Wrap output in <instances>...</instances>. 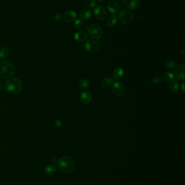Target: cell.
I'll return each mask as SVG.
<instances>
[{"mask_svg": "<svg viewBox=\"0 0 185 185\" xmlns=\"http://www.w3.org/2000/svg\"><path fill=\"white\" fill-rule=\"evenodd\" d=\"M5 90L11 94H17L22 90L23 84L18 78H10L5 83Z\"/></svg>", "mask_w": 185, "mask_h": 185, "instance_id": "6da1fadb", "label": "cell"}, {"mask_svg": "<svg viewBox=\"0 0 185 185\" xmlns=\"http://www.w3.org/2000/svg\"><path fill=\"white\" fill-rule=\"evenodd\" d=\"M57 164L60 171L64 173H69L75 168V162L70 157H62L58 160Z\"/></svg>", "mask_w": 185, "mask_h": 185, "instance_id": "7a4b0ae2", "label": "cell"}, {"mask_svg": "<svg viewBox=\"0 0 185 185\" xmlns=\"http://www.w3.org/2000/svg\"><path fill=\"white\" fill-rule=\"evenodd\" d=\"M15 68L10 62L4 61L0 63V76L4 79H10L15 74Z\"/></svg>", "mask_w": 185, "mask_h": 185, "instance_id": "3957f363", "label": "cell"}, {"mask_svg": "<svg viewBox=\"0 0 185 185\" xmlns=\"http://www.w3.org/2000/svg\"><path fill=\"white\" fill-rule=\"evenodd\" d=\"M88 33L93 39H99L103 35V31L102 27L98 24H93L88 28Z\"/></svg>", "mask_w": 185, "mask_h": 185, "instance_id": "277c9868", "label": "cell"}, {"mask_svg": "<svg viewBox=\"0 0 185 185\" xmlns=\"http://www.w3.org/2000/svg\"><path fill=\"white\" fill-rule=\"evenodd\" d=\"M118 18L124 24H129L134 19L133 14L130 10L123 9L121 10L118 14Z\"/></svg>", "mask_w": 185, "mask_h": 185, "instance_id": "5b68a950", "label": "cell"}, {"mask_svg": "<svg viewBox=\"0 0 185 185\" xmlns=\"http://www.w3.org/2000/svg\"><path fill=\"white\" fill-rule=\"evenodd\" d=\"M94 16L98 20H104L108 17L107 9L103 6H98L94 9Z\"/></svg>", "mask_w": 185, "mask_h": 185, "instance_id": "8992f818", "label": "cell"}, {"mask_svg": "<svg viewBox=\"0 0 185 185\" xmlns=\"http://www.w3.org/2000/svg\"><path fill=\"white\" fill-rule=\"evenodd\" d=\"M85 49L92 54H95L99 49V44L95 40L90 39L85 42Z\"/></svg>", "mask_w": 185, "mask_h": 185, "instance_id": "52a82bcc", "label": "cell"}, {"mask_svg": "<svg viewBox=\"0 0 185 185\" xmlns=\"http://www.w3.org/2000/svg\"><path fill=\"white\" fill-rule=\"evenodd\" d=\"M112 90L114 94L120 96L123 95L125 92V87L121 82H114L112 87Z\"/></svg>", "mask_w": 185, "mask_h": 185, "instance_id": "ba28073f", "label": "cell"}, {"mask_svg": "<svg viewBox=\"0 0 185 185\" xmlns=\"http://www.w3.org/2000/svg\"><path fill=\"white\" fill-rule=\"evenodd\" d=\"M141 0H124V5L126 8L130 10H136L141 5Z\"/></svg>", "mask_w": 185, "mask_h": 185, "instance_id": "9c48e42d", "label": "cell"}, {"mask_svg": "<svg viewBox=\"0 0 185 185\" xmlns=\"http://www.w3.org/2000/svg\"><path fill=\"white\" fill-rule=\"evenodd\" d=\"M185 65L183 63L179 64L175 71V75L178 80H184L185 79Z\"/></svg>", "mask_w": 185, "mask_h": 185, "instance_id": "30bf717a", "label": "cell"}, {"mask_svg": "<svg viewBox=\"0 0 185 185\" xmlns=\"http://www.w3.org/2000/svg\"><path fill=\"white\" fill-rule=\"evenodd\" d=\"M77 18V14L75 11L72 10L67 11L65 13L64 15L63 16V18L65 21H66V22H72L73 21H75L76 20Z\"/></svg>", "mask_w": 185, "mask_h": 185, "instance_id": "8fae6325", "label": "cell"}, {"mask_svg": "<svg viewBox=\"0 0 185 185\" xmlns=\"http://www.w3.org/2000/svg\"><path fill=\"white\" fill-rule=\"evenodd\" d=\"M79 99L84 104H88L92 100V95L88 91L82 92L79 95Z\"/></svg>", "mask_w": 185, "mask_h": 185, "instance_id": "7c38bea8", "label": "cell"}, {"mask_svg": "<svg viewBox=\"0 0 185 185\" xmlns=\"http://www.w3.org/2000/svg\"><path fill=\"white\" fill-rule=\"evenodd\" d=\"M91 11L89 9H84L80 11L79 17L82 20L85 21H88L91 18Z\"/></svg>", "mask_w": 185, "mask_h": 185, "instance_id": "4fadbf2b", "label": "cell"}, {"mask_svg": "<svg viewBox=\"0 0 185 185\" xmlns=\"http://www.w3.org/2000/svg\"><path fill=\"white\" fill-rule=\"evenodd\" d=\"M124 70L121 67H117L113 70V77L114 80L118 81L121 80L122 77H123Z\"/></svg>", "mask_w": 185, "mask_h": 185, "instance_id": "5bb4252c", "label": "cell"}, {"mask_svg": "<svg viewBox=\"0 0 185 185\" xmlns=\"http://www.w3.org/2000/svg\"><path fill=\"white\" fill-rule=\"evenodd\" d=\"M107 8L110 12L113 14H116L119 10V6L115 1H110L108 3Z\"/></svg>", "mask_w": 185, "mask_h": 185, "instance_id": "9a60e30c", "label": "cell"}, {"mask_svg": "<svg viewBox=\"0 0 185 185\" xmlns=\"http://www.w3.org/2000/svg\"><path fill=\"white\" fill-rule=\"evenodd\" d=\"M88 35L84 31H79L75 34V39L78 41L83 42L88 39Z\"/></svg>", "mask_w": 185, "mask_h": 185, "instance_id": "2e32d148", "label": "cell"}, {"mask_svg": "<svg viewBox=\"0 0 185 185\" xmlns=\"http://www.w3.org/2000/svg\"><path fill=\"white\" fill-rule=\"evenodd\" d=\"M56 170H57L56 167L53 164H50L45 168V173L47 175L50 176V175L54 174L56 172Z\"/></svg>", "mask_w": 185, "mask_h": 185, "instance_id": "e0dca14e", "label": "cell"}, {"mask_svg": "<svg viewBox=\"0 0 185 185\" xmlns=\"http://www.w3.org/2000/svg\"><path fill=\"white\" fill-rule=\"evenodd\" d=\"M117 21V16L115 15H112L110 17H109L107 21V25L109 27H113L115 26Z\"/></svg>", "mask_w": 185, "mask_h": 185, "instance_id": "ac0fdd59", "label": "cell"}, {"mask_svg": "<svg viewBox=\"0 0 185 185\" xmlns=\"http://www.w3.org/2000/svg\"><path fill=\"white\" fill-rule=\"evenodd\" d=\"M163 78L166 82H171L174 78V75L172 72H165L163 75Z\"/></svg>", "mask_w": 185, "mask_h": 185, "instance_id": "d6986e66", "label": "cell"}, {"mask_svg": "<svg viewBox=\"0 0 185 185\" xmlns=\"http://www.w3.org/2000/svg\"><path fill=\"white\" fill-rule=\"evenodd\" d=\"M9 50L7 47H3L0 49V59L3 60L8 57Z\"/></svg>", "mask_w": 185, "mask_h": 185, "instance_id": "ffe728a7", "label": "cell"}, {"mask_svg": "<svg viewBox=\"0 0 185 185\" xmlns=\"http://www.w3.org/2000/svg\"><path fill=\"white\" fill-rule=\"evenodd\" d=\"M90 85L89 80L88 79H83L81 81H80L79 83V87L82 89H85L88 88Z\"/></svg>", "mask_w": 185, "mask_h": 185, "instance_id": "44dd1931", "label": "cell"}, {"mask_svg": "<svg viewBox=\"0 0 185 185\" xmlns=\"http://www.w3.org/2000/svg\"><path fill=\"white\" fill-rule=\"evenodd\" d=\"M179 88V82L175 80L173 81L170 86V90L173 92H177Z\"/></svg>", "mask_w": 185, "mask_h": 185, "instance_id": "7402d4cb", "label": "cell"}, {"mask_svg": "<svg viewBox=\"0 0 185 185\" xmlns=\"http://www.w3.org/2000/svg\"><path fill=\"white\" fill-rule=\"evenodd\" d=\"M113 83V80L109 77H106L101 81V85L104 88L109 87Z\"/></svg>", "mask_w": 185, "mask_h": 185, "instance_id": "603a6c76", "label": "cell"}, {"mask_svg": "<svg viewBox=\"0 0 185 185\" xmlns=\"http://www.w3.org/2000/svg\"><path fill=\"white\" fill-rule=\"evenodd\" d=\"M165 67L167 70H173L176 67V63L172 60L168 61L165 63Z\"/></svg>", "mask_w": 185, "mask_h": 185, "instance_id": "cb8c5ba5", "label": "cell"}, {"mask_svg": "<svg viewBox=\"0 0 185 185\" xmlns=\"http://www.w3.org/2000/svg\"><path fill=\"white\" fill-rule=\"evenodd\" d=\"M84 5L88 8H94L96 5V2L95 0H85Z\"/></svg>", "mask_w": 185, "mask_h": 185, "instance_id": "d4e9b609", "label": "cell"}, {"mask_svg": "<svg viewBox=\"0 0 185 185\" xmlns=\"http://www.w3.org/2000/svg\"><path fill=\"white\" fill-rule=\"evenodd\" d=\"M83 25H84V23H83V22L82 20L78 19V20L75 21L74 26H75L76 28L77 29H80L82 28Z\"/></svg>", "mask_w": 185, "mask_h": 185, "instance_id": "484cf974", "label": "cell"}, {"mask_svg": "<svg viewBox=\"0 0 185 185\" xmlns=\"http://www.w3.org/2000/svg\"><path fill=\"white\" fill-rule=\"evenodd\" d=\"M162 80L161 77H160V76H155L152 79L151 82L154 84H157V83H160V82H161Z\"/></svg>", "mask_w": 185, "mask_h": 185, "instance_id": "4316f807", "label": "cell"}, {"mask_svg": "<svg viewBox=\"0 0 185 185\" xmlns=\"http://www.w3.org/2000/svg\"><path fill=\"white\" fill-rule=\"evenodd\" d=\"M62 15L60 14H57L56 15L54 16V18L56 20H59L60 18H62Z\"/></svg>", "mask_w": 185, "mask_h": 185, "instance_id": "83f0119b", "label": "cell"}, {"mask_svg": "<svg viewBox=\"0 0 185 185\" xmlns=\"http://www.w3.org/2000/svg\"><path fill=\"white\" fill-rule=\"evenodd\" d=\"M184 83H185V82L183 81V82L182 83V84L181 85V89L183 91V93L185 92V84H184Z\"/></svg>", "mask_w": 185, "mask_h": 185, "instance_id": "f1b7e54d", "label": "cell"}, {"mask_svg": "<svg viewBox=\"0 0 185 185\" xmlns=\"http://www.w3.org/2000/svg\"><path fill=\"white\" fill-rule=\"evenodd\" d=\"M180 53L183 55H185V46H183L181 49H180Z\"/></svg>", "mask_w": 185, "mask_h": 185, "instance_id": "f546056e", "label": "cell"}, {"mask_svg": "<svg viewBox=\"0 0 185 185\" xmlns=\"http://www.w3.org/2000/svg\"><path fill=\"white\" fill-rule=\"evenodd\" d=\"M3 87L2 82L0 81V89H2Z\"/></svg>", "mask_w": 185, "mask_h": 185, "instance_id": "4dcf8cb0", "label": "cell"}, {"mask_svg": "<svg viewBox=\"0 0 185 185\" xmlns=\"http://www.w3.org/2000/svg\"><path fill=\"white\" fill-rule=\"evenodd\" d=\"M97 1L98 3H101L104 0H97Z\"/></svg>", "mask_w": 185, "mask_h": 185, "instance_id": "1f68e13d", "label": "cell"}]
</instances>
